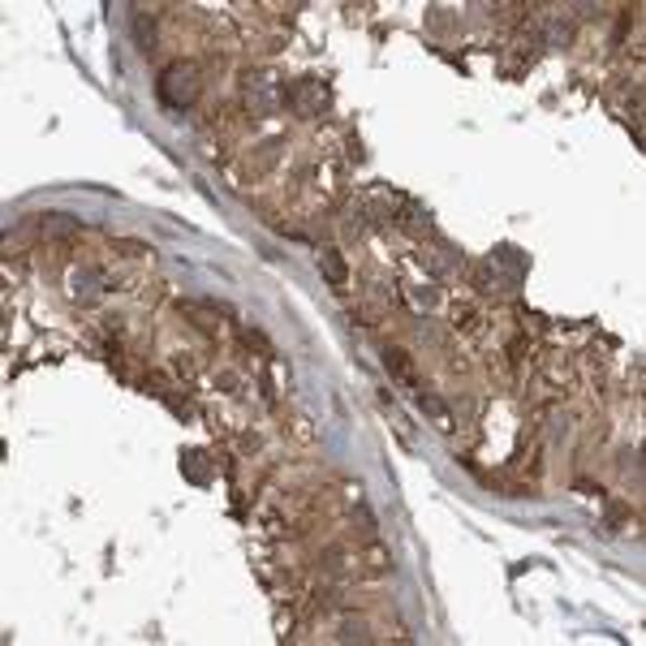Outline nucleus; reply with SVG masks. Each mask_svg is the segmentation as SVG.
<instances>
[{"label":"nucleus","instance_id":"2","mask_svg":"<svg viewBox=\"0 0 646 646\" xmlns=\"http://www.w3.org/2000/svg\"><path fill=\"white\" fill-rule=\"evenodd\" d=\"M423 410H427V414L435 418V423H440V431H452V414H448V410H444V405H440V401H435V397H423Z\"/></svg>","mask_w":646,"mask_h":646},{"label":"nucleus","instance_id":"3","mask_svg":"<svg viewBox=\"0 0 646 646\" xmlns=\"http://www.w3.org/2000/svg\"><path fill=\"white\" fill-rule=\"evenodd\" d=\"M323 263H328V276H332L336 285L345 280V267H341V258H332V254H328V258H323Z\"/></svg>","mask_w":646,"mask_h":646},{"label":"nucleus","instance_id":"1","mask_svg":"<svg viewBox=\"0 0 646 646\" xmlns=\"http://www.w3.org/2000/svg\"><path fill=\"white\" fill-rule=\"evenodd\" d=\"M383 358H388V370H397V375L405 379V383L414 379V366H410V358H405V353H401V349H388Z\"/></svg>","mask_w":646,"mask_h":646}]
</instances>
